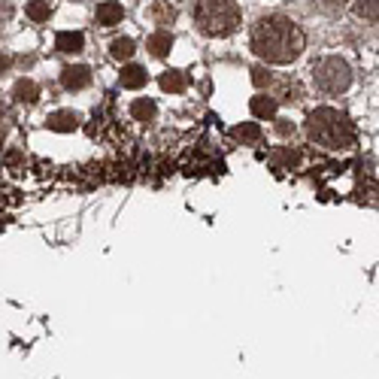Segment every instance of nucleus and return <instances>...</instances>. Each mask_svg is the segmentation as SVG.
I'll return each instance as SVG.
<instances>
[{
  "label": "nucleus",
  "mask_w": 379,
  "mask_h": 379,
  "mask_svg": "<svg viewBox=\"0 0 379 379\" xmlns=\"http://www.w3.org/2000/svg\"><path fill=\"white\" fill-rule=\"evenodd\" d=\"M252 49L267 64H289L304 52V31L285 16H261L252 25Z\"/></svg>",
  "instance_id": "f257e3e1"
},
{
  "label": "nucleus",
  "mask_w": 379,
  "mask_h": 379,
  "mask_svg": "<svg viewBox=\"0 0 379 379\" xmlns=\"http://www.w3.org/2000/svg\"><path fill=\"white\" fill-rule=\"evenodd\" d=\"M306 134H310L319 146L325 149H349L355 143V125L343 116L340 109H331V107H319L306 116Z\"/></svg>",
  "instance_id": "f03ea898"
},
{
  "label": "nucleus",
  "mask_w": 379,
  "mask_h": 379,
  "mask_svg": "<svg viewBox=\"0 0 379 379\" xmlns=\"http://www.w3.org/2000/svg\"><path fill=\"white\" fill-rule=\"evenodd\" d=\"M194 22L207 37H228L240 27V6L234 0H194Z\"/></svg>",
  "instance_id": "7ed1b4c3"
},
{
  "label": "nucleus",
  "mask_w": 379,
  "mask_h": 379,
  "mask_svg": "<svg viewBox=\"0 0 379 379\" xmlns=\"http://www.w3.org/2000/svg\"><path fill=\"white\" fill-rule=\"evenodd\" d=\"M315 86L325 94H340V91L352 86V67L340 55H331V58L319 61V67H315Z\"/></svg>",
  "instance_id": "20e7f679"
},
{
  "label": "nucleus",
  "mask_w": 379,
  "mask_h": 379,
  "mask_svg": "<svg viewBox=\"0 0 379 379\" xmlns=\"http://www.w3.org/2000/svg\"><path fill=\"white\" fill-rule=\"evenodd\" d=\"M61 86L67 91H82L91 86V70L88 67H79V64H70L61 70Z\"/></svg>",
  "instance_id": "39448f33"
},
{
  "label": "nucleus",
  "mask_w": 379,
  "mask_h": 379,
  "mask_svg": "<svg viewBox=\"0 0 379 379\" xmlns=\"http://www.w3.org/2000/svg\"><path fill=\"white\" fill-rule=\"evenodd\" d=\"M46 128L49 131H58V134H70V131L79 128V116L73 109H58L46 118Z\"/></svg>",
  "instance_id": "423d86ee"
},
{
  "label": "nucleus",
  "mask_w": 379,
  "mask_h": 379,
  "mask_svg": "<svg viewBox=\"0 0 379 379\" xmlns=\"http://www.w3.org/2000/svg\"><path fill=\"white\" fill-rule=\"evenodd\" d=\"M82 46H86V37H82L79 31H61L58 37H55V49H58V52L76 55V52H82Z\"/></svg>",
  "instance_id": "0eeeda50"
},
{
  "label": "nucleus",
  "mask_w": 379,
  "mask_h": 379,
  "mask_svg": "<svg viewBox=\"0 0 379 379\" xmlns=\"http://www.w3.org/2000/svg\"><path fill=\"white\" fill-rule=\"evenodd\" d=\"M122 16H125V10H122V3H116V0H103L101 6H97V25H118L122 22Z\"/></svg>",
  "instance_id": "6e6552de"
},
{
  "label": "nucleus",
  "mask_w": 379,
  "mask_h": 379,
  "mask_svg": "<svg viewBox=\"0 0 379 379\" xmlns=\"http://www.w3.org/2000/svg\"><path fill=\"white\" fill-rule=\"evenodd\" d=\"M131 116H134L137 122H143V125L155 122V116H158L155 101H149V97H137V101L131 103Z\"/></svg>",
  "instance_id": "1a4fd4ad"
},
{
  "label": "nucleus",
  "mask_w": 379,
  "mask_h": 379,
  "mask_svg": "<svg viewBox=\"0 0 379 379\" xmlns=\"http://www.w3.org/2000/svg\"><path fill=\"white\" fill-rule=\"evenodd\" d=\"M12 97H16V103H37L40 86L34 79H18L16 86H12Z\"/></svg>",
  "instance_id": "9d476101"
},
{
  "label": "nucleus",
  "mask_w": 379,
  "mask_h": 379,
  "mask_svg": "<svg viewBox=\"0 0 379 379\" xmlns=\"http://www.w3.org/2000/svg\"><path fill=\"white\" fill-rule=\"evenodd\" d=\"M161 88L170 91V94H179V91L188 88V73H182V70H167V73H161Z\"/></svg>",
  "instance_id": "9b49d317"
},
{
  "label": "nucleus",
  "mask_w": 379,
  "mask_h": 379,
  "mask_svg": "<svg viewBox=\"0 0 379 379\" xmlns=\"http://www.w3.org/2000/svg\"><path fill=\"white\" fill-rule=\"evenodd\" d=\"M173 49V34L170 31H155L149 37V52L155 55V58H164V55H170Z\"/></svg>",
  "instance_id": "f8f14e48"
},
{
  "label": "nucleus",
  "mask_w": 379,
  "mask_h": 379,
  "mask_svg": "<svg viewBox=\"0 0 379 379\" xmlns=\"http://www.w3.org/2000/svg\"><path fill=\"white\" fill-rule=\"evenodd\" d=\"M146 79H149V76H146V70L143 67H137V64H128L122 70V88H143L146 86Z\"/></svg>",
  "instance_id": "ddd939ff"
},
{
  "label": "nucleus",
  "mask_w": 379,
  "mask_h": 379,
  "mask_svg": "<svg viewBox=\"0 0 379 379\" xmlns=\"http://www.w3.org/2000/svg\"><path fill=\"white\" fill-rule=\"evenodd\" d=\"M252 116H258V118H273L276 116V101L267 94H258V97H252Z\"/></svg>",
  "instance_id": "4468645a"
},
{
  "label": "nucleus",
  "mask_w": 379,
  "mask_h": 379,
  "mask_svg": "<svg viewBox=\"0 0 379 379\" xmlns=\"http://www.w3.org/2000/svg\"><path fill=\"white\" fill-rule=\"evenodd\" d=\"M231 137L240 140V143H258V140H261V128H258L255 122H243L231 131Z\"/></svg>",
  "instance_id": "2eb2a0df"
},
{
  "label": "nucleus",
  "mask_w": 379,
  "mask_h": 379,
  "mask_svg": "<svg viewBox=\"0 0 379 379\" xmlns=\"http://www.w3.org/2000/svg\"><path fill=\"white\" fill-rule=\"evenodd\" d=\"M152 18H155V25H173L177 22V10H173L167 0H158V3L152 6Z\"/></svg>",
  "instance_id": "dca6fc26"
},
{
  "label": "nucleus",
  "mask_w": 379,
  "mask_h": 379,
  "mask_svg": "<svg viewBox=\"0 0 379 379\" xmlns=\"http://www.w3.org/2000/svg\"><path fill=\"white\" fill-rule=\"evenodd\" d=\"M25 12H27V18H31V22H49L52 6H49V0H31Z\"/></svg>",
  "instance_id": "f3484780"
},
{
  "label": "nucleus",
  "mask_w": 379,
  "mask_h": 379,
  "mask_svg": "<svg viewBox=\"0 0 379 379\" xmlns=\"http://www.w3.org/2000/svg\"><path fill=\"white\" fill-rule=\"evenodd\" d=\"M355 16L379 25V0H358V3H355Z\"/></svg>",
  "instance_id": "a211bd4d"
},
{
  "label": "nucleus",
  "mask_w": 379,
  "mask_h": 379,
  "mask_svg": "<svg viewBox=\"0 0 379 379\" xmlns=\"http://www.w3.org/2000/svg\"><path fill=\"white\" fill-rule=\"evenodd\" d=\"M134 52H137V49H134V40H128V37L112 40V46H109V55H112V58H118V61H128Z\"/></svg>",
  "instance_id": "6ab92c4d"
},
{
  "label": "nucleus",
  "mask_w": 379,
  "mask_h": 379,
  "mask_svg": "<svg viewBox=\"0 0 379 379\" xmlns=\"http://www.w3.org/2000/svg\"><path fill=\"white\" fill-rule=\"evenodd\" d=\"M270 161H276V164H283V167H294L300 161V155L294 149H273L270 152Z\"/></svg>",
  "instance_id": "aec40b11"
},
{
  "label": "nucleus",
  "mask_w": 379,
  "mask_h": 379,
  "mask_svg": "<svg viewBox=\"0 0 379 379\" xmlns=\"http://www.w3.org/2000/svg\"><path fill=\"white\" fill-rule=\"evenodd\" d=\"M252 82H255L258 88L270 86V70L267 67H255V70H252Z\"/></svg>",
  "instance_id": "412c9836"
},
{
  "label": "nucleus",
  "mask_w": 379,
  "mask_h": 379,
  "mask_svg": "<svg viewBox=\"0 0 379 379\" xmlns=\"http://www.w3.org/2000/svg\"><path fill=\"white\" fill-rule=\"evenodd\" d=\"M10 16H12V3L10 0H0V22H6Z\"/></svg>",
  "instance_id": "4be33fe9"
},
{
  "label": "nucleus",
  "mask_w": 379,
  "mask_h": 379,
  "mask_svg": "<svg viewBox=\"0 0 379 379\" xmlns=\"http://www.w3.org/2000/svg\"><path fill=\"white\" fill-rule=\"evenodd\" d=\"M276 131H279L283 137H289V134H294V125H289V122H279V125H276Z\"/></svg>",
  "instance_id": "5701e85b"
},
{
  "label": "nucleus",
  "mask_w": 379,
  "mask_h": 379,
  "mask_svg": "<svg viewBox=\"0 0 379 379\" xmlns=\"http://www.w3.org/2000/svg\"><path fill=\"white\" fill-rule=\"evenodd\" d=\"M10 67H12V58H10V55H0V76H3Z\"/></svg>",
  "instance_id": "b1692460"
}]
</instances>
